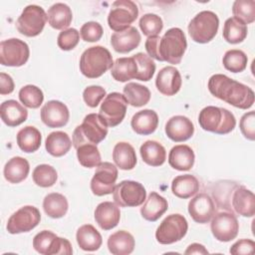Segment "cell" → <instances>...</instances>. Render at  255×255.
<instances>
[{"mask_svg": "<svg viewBox=\"0 0 255 255\" xmlns=\"http://www.w3.org/2000/svg\"><path fill=\"white\" fill-rule=\"evenodd\" d=\"M208 90L215 98L241 110H247L254 104L252 89L226 75L215 74L211 76L208 81Z\"/></svg>", "mask_w": 255, "mask_h": 255, "instance_id": "cell-1", "label": "cell"}, {"mask_svg": "<svg viewBox=\"0 0 255 255\" xmlns=\"http://www.w3.org/2000/svg\"><path fill=\"white\" fill-rule=\"evenodd\" d=\"M114 65L110 51L103 46H94L85 50L80 59V71L89 78L96 79L104 75Z\"/></svg>", "mask_w": 255, "mask_h": 255, "instance_id": "cell-2", "label": "cell"}, {"mask_svg": "<svg viewBox=\"0 0 255 255\" xmlns=\"http://www.w3.org/2000/svg\"><path fill=\"white\" fill-rule=\"evenodd\" d=\"M108 126L98 114H89L84 118L82 125L78 126L73 132V145L78 148L82 144H98L106 138Z\"/></svg>", "mask_w": 255, "mask_h": 255, "instance_id": "cell-3", "label": "cell"}, {"mask_svg": "<svg viewBox=\"0 0 255 255\" xmlns=\"http://www.w3.org/2000/svg\"><path fill=\"white\" fill-rule=\"evenodd\" d=\"M198 123L204 130L217 134L229 133L236 126L235 117L230 111L213 106H208L201 110L198 116Z\"/></svg>", "mask_w": 255, "mask_h": 255, "instance_id": "cell-4", "label": "cell"}, {"mask_svg": "<svg viewBox=\"0 0 255 255\" xmlns=\"http://www.w3.org/2000/svg\"><path fill=\"white\" fill-rule=\"evenodd\" d=\"M186 48L187 42L183 31L179 28H170L159 40V61L173 65L179 64Z\"/></svg>", "mask_w": 255, "mask_h": 255, "instance_id": "cell-5", "label": "cell"}, {"mask_svg": "<svg viewBox=\"0 0 255 255\" xmlns=\"http://www.w3.org/2000/svg\"><path fill=\"white\" fill-rule=\"evenodd\" d=\"M219 19L212 11H201L188 24V33L191 39L199 44L210 42L217 34Z\"/></svg>", "mask_w": 255, "mask_h": 255, "instance_id": "cell-6", "label": "cell"}, {"mask_svg": "<svg viewBox=\"0 0 255 255\" xmlns=\"http://www.w3.org/2000/svg\"><path fill=\"white\" fill-rule=\"evenodd\" d=\"M138 16V9L134 2L130 0H117L112 4L108 15L109 27L121 32L130 27Z\"/></svg>", "mask_w": 255, "mask_h": 255, "instance_id": "cell-7", "label": "cell"}, {"mask_svg": "<svg viewBox=\"0 0 255 255\" xmlns=\"http://www.w3.org/2000/svg\"><path fill=\"white\" fill-rule=\"evenodd\" d=\"M47 22V13L38 5H28L16 21L19 33L27 37L38 36Z\"/></svg>", "mask_w": 255, "mask_h": 255, "instance_id": "cell-8", "label": "cell"}, {"mask_svg": "<svg viewBox=\"0 0 255 255\" xmlns=\"http://www.w3.org/2000/svg\"><path fill=\"white\" fill-rule=\"evenodd\" d=\"M186 218L178 213L166 216L155 231V238L160 244H172L181 240L187 233Z\"/></svg>", "mask_w": 255, "mask_h": 255, "instance_id": "cell-9", "label": "cell"}, {"mask_svg": "<svg viewBox=\"0 0 255 255\" xmlns=\"http://www.w3.org/2000/svg\"><path fill=\"white\" fill-rule=\"evenodd\" d=\"M115 203L121 207L139 206L146 199L143 185L133 180H123L117 184L113 191Z\"/></svg>", "mask_w": 255, "mask_h": 255, "instance_id": "cell-10", "label": "cell"}, {"mask_svg": "<svg viewBox=\"0 0 255 255\" xmlns=\"http://www.w3.org/2000/svg\"><path fill=\"white\" fill-rule=\"evenodd\" d=\"M33 247L43 255H71L73 253L72 245L68 239L59 237L49 230H43L35 235Z\"/></svg>", "mask_w": 255, "mask_h": 255, "instance_id": "cell-11", "label": "cell"}, {"mask_svg": "<svg viewBox=\"0 0 255 255\" xmlns=\"http://www.w3.org/2000/svg\"><path fill=\"white\" fill-rule=\"evenodd\" d=\"M128 101L126 97L118 92L107 95L101 105L99 115L108 127H117L126 117Z\"/></svg>", "mask_w": 255, "mask_h": 255, "instance_id": "cell-12", "label": "cell"}, {"mask_svg": "<svg viewBox=\"0 0 255 255\" xmlns=\"http://www.w3.org/2000/svg\"><path fill=\"white\" fill-rule=\"evenodd\" d=\"M30 50L24 41L11 38L0 43V63L8 67H21L28 61Z\"/></svg>", "mask_w": 255, "mask_h": 255, "instance_id": "cell-13", "label": "cell"}, {"mask_svg": "<svg viewBox=\"0 0 255 255\" xmlns=\"http://www.w3.org/2000/svg\"><path fill=\"white\" fill-rule=\"evenodd\" d=\"M41 220V214L37 207L26 205L14 212L7 222V231L10 234L29 232L34 229Z\"/></svg>", "mask_w": 255, "mask_h": 255, "instance_id": "cell-14", "label": "cell"}, {"mask_svg": "<svg viewBox=\"0 0 255 255\" xmlns=\"http://www.w3.org/2000/svg\"><path fill=\"white\" fill-rule=\"evenodd\" d=\"M118 179V168L111 162H101L91 180V190L97 196L111 194Z\"/></svg>", "mask_w": 255, "mask_h": 255, "instance_id": "cell-15", "label": "cell"}, {"mask_svg": "<svg viewBox=\"0 0 255 255\" xmlns=\"http://www.w3.org/2000/svg\"><path fill=\"white\" fill-rule=\"evenodd\" d=\"M210 229L220 242H228L236 238L239 231V223L232 212L221 211L212 216Z\"/></svg>", "mask_w": 255, "mask_h": 255, "instance_id": "cell-16", "label": "cell"}, {"mask_svg": "<svg viewBox=\"0 0 255 255\" xmlns=\"http://www.w3.org/2000/svg\"><path fill=\"white\" fill-rule=\"evenodd\" d=\"M41 120L49 128H62L69 122L68 107L60 101L47 102L41 109Z\"/></svg>", "mask_w": 255, "mask_h": 255, "instance_id": "cell-17", "label": "cell"}, {"mask_svg": "<svg viewBox=\"0 0 255 255\" xmlns=\"http://www.w3.org/2000/svg\"><path fill=\"white\" fill-rule=\"evenodd\" d=\"M188 212L197 223H207L215 213V205L212 198L205 192L198 193L188 203Z\"/></svg>", "mask_w": 255, "mask_h": 255, "instance_id": "cell-18", "label": "cell"}, {"mask_svg": "<svg viewBox=\"0 0 255 255\" xmlns=\"http://www.w3.org/2000/svg\"><path fill=\"white\" fill-rule=\"evenodd\" d=\"M181 76L179 71L173 66L162 68L155 79V86L159 93L164 96H173L181 88Z\"/></svg>", "mask_w": 255, "mask_h": 255, "instance_id": "cell-19", "label": "cell"}, {"mask_svg": "<svg viewBox=\"0 0 255 255\" xmlns=\"http://www.w3.org/2000/svg\"><path fill=\"white\" fill-rule=\"evenodd\" d=\"M165 133L168 138L175 142L185 141L194 133L192 122L184 116H174L165 125Z\"/></svg>", "mask_w": 255, "mask_h": 255, "instance_id": "cell-20", "label": "cell"}, {"mask_svg": "<svg viewBox=\"0 0 255 255\" xmlns=\"http://www.w3.org/2000/svg\"><path fill=\"white\" fill-rule=\"evenodd\" d=\"M121 219L120 207L117 203L104 201L100 203L95 210V220L104 230L115 228Z\"/></svg>", "mask_w": 255, "mask_h": 255, "instance_id": "cell-21", "label": "cell"}, {"mask_svg": "<svg viewBox=\"0 0 255 255\" xmlns=\"http://www.w3.org/2000/svg\"><path fill=\"white\" fill-rule=\"evenodd\" d=\"M140 34L134 27H129L121 32H115L111 37V44L118 53H128L140 43Z\"/></svg>", "mask_w": 255, "mask_h": 255, "instance_id": "cell-22", "label": "cell"}, {"mask_svg": "<svg viewBox=\"0 0 255 255\" xmlns=\"http://www.w3.org/2000/svg\"><path fill=\"white\" fill-rule=\"evenodd\" d=\"M130 126L133 131L137 134H150L158 126V116L153 110L145 109L139 111L132 116Z\"/></svg>", "mask_w": 255, "mask_h": 255, "instance_id": "cell-23", "label": "cell"}, {"mask_svg": "<svg viewBox=\"0 0 255 255\" xmlns=\"http://www.w3.org/2000/svg\"><path fill=\"white\" fill-rule=\"evenodd\" d=\"M1 120L8 127H17L28 118V111L15 100H8L1 104Z\"/></svg>", "mask_w": 255, "mask_h": 255, "instance_id": "cell-24", "label": "cell"}, {"mask_svg": "<svg viewBox=\"0 0 255 255\" xmlns=\"http://www.w3.org/2000/svg\"><path fill=\"white\" fill-rule=\"evenodd\" d=\"M195 155L192 148L186 144L173 146L168 154L169 165L177 170H189L194 164Z\"/></svg>", "mask_w": 255, "mask_h": 255, "instance_id": "cell-25", "label": "cell"}, {"mask_svg": "<svg viewBox=\"0 0 255 255\" xmlns=\"http://www.w3.org/2000/svg\"><path fill=\"white\" fill-rule=\"evenodd\" d=\"M232 206L241 216L252 217L255 214V196L253 192L244 186L235 189L232 197Z\"/></svg>", "mask_w": 255, "mask_h": 255, "instance_id": "cell-26", "label": "cell"}, {"mask_svg": "<svg viewBox=\"0 0 255 255\" xmlns=\"http://www.w3.org/2000/svg\"><path fill=\"white\" fill-rule=\"evenodd\" d=\"M168 203L164 197L157 192H150L140 208L141 216L147 221H156L167 210Z\"/></svg>", "mask_w": 255, "mask_h": 255, "instance_id": "cell-27", "label": "cell"}, {"mask_svg": "<svg viewBox=\"0 0 255 255\" xmlns=\"http://www.w3.org/2000/svg\"><path fill=\"white\" fill-rule=\"evenodd\" d=\"M134 244L133 236L126 230H119L110 235L108 239L109 251L114 255L130 254L134 249Z\"/></svg>", "mask_w": 255, "mask_h": 255, "instance_id": "cell-28", "label": "cell"}, {"mask_svg": "<svg viewBox=\"0 0 255 255\" xmlns=\"http://www.w3.org/2000/svg\"><path fill=\"white\" fill-rule=\"evenodd\" d=\"M30 165L27 159L21 156H14L4 166V177L10 183H19L27 178Z\"/></svg>", "mask_w": 255, "mask_h": 255, "instance_id": "cell-29", "label": "cell"}, {"mask_svg": "<svg viewBox=\"0 0 255 255\" xmlns=\"http://www.w3.org/2000/svg\"><path fill=\"white\" fill-rule=\"evenodd\" d=\"M113 159L119 168L130 170L136 164L135 150L128 142L120 141L113 149Z\"/></svg>", "mask_w": 255, "mask_h": 255, "instance_id": "cell-30", "label": "cell"}, {"mask_svg": "<svg viewBox=\"0 0 255 255\" xmlns=\"http://www.w3.org/2000/svg\"><path fill=\"white\" fill-rule=\"evenodd\" d=\"M76 239L79 247L85 251H96L103 243L102 235L91 224L82 225L77 231Z\"/></svg>", "mask_w": 255, "mask_h": 255, "instance_id": "cell-31", "label": "cell"}, {"mask_svg": "<svg viewBox=\"0 0 255 255\" xmlns=\"http://www.w3.org/2000/svg\"><path fill=\"white\" fill-rule=\"evenodd\" d=\"M73 14L71 8L65 3L52 5L47 12V20L50 26L57 30L68 28L72 22Z\"/></svg>", "mask_w": 255, "mask_h": 255, "instance_id": "cell-32", "label": "cell"}, {"mask_svg": "<svg viewBox=\"0 0 255 255\" xmlns=\"http://www.w3.org/2000/svg\"><path fill=\"white\" fill-rule=\"evenodd\" d=\"M172 193L179 198H189L199 190L198 179L191 174L178 175L171 182Z\"/></svg>", "mask_w": 255, "mask_h": 255, "instance_id": "cell-33", "label": "cell"}, {"mask_svg": "<svg viewBox=\"0 0 255 255\" xmlns=\"http://www.w3.org/2000/svg\"><path fill=\"white\" fill-rule=\"evenodd\" d=\"M72 140L67 132L57 130L51 132L45 141L46 150L53 156L60 157L65 155L72 146Z\"/></svg>", "mask_w": 255, "mask_h": 255, "instance_id": "cell-34", "label": "cell"}, {"mask_svg": "<svg viewBox=\"0 0 255 255\" xmlns=\"http://www.w3.org/2000/svg\"><path fill=\"white\" fill-rule=\"evenodd\" d=\"M142 160L150 166H159L164 163L166 151L163 145L155 140H146L139 148Z\"/></svg>", "mask_w": 255, "mask_h": 255, "instance_id": "cell-35", "label": "cell"}, {"mask_svg": "<svg viewBox=\"0 0 255 255\" xmlns=\"http://www.w3.org/2000/svg\"><path fill=\"white\" fill-rule=\"evenodd\" d=\"M112 77L118 82H128L135 79L137 74V65L132 57L119 58L115 61L111 69Z\"/></svg>", "mask_w": 255, "mask_h": 255, "instance_id": "cell-36", "label": "cell"}, {"mask_svg": "<svg viewBox=\"0 0 255 255\" xmlns=\"http://www.w3.org/2000/svg\"><path fill=\"white\" fill-rule=\"evenodd\" d=\"M16 138L20 149L30 153L36 151L40 147L42 135L38 128L32 126H27L18 131Z\"/></svg>", "mask_w": 255, "mask_h": 255, "instance_id": "cell-37", "label": "cell"}, {"mask_svg": "<svg viewBox=\"0 0 255 255\" xmlns=\"http://www.w3.org/2000/svg\"><path fill=\"white\" fill-rule=\"evenodd\" d=\"M43 208L48 216L52 218H61L66 215L69 203L63 194L52 192L45 196L43 200Z\"/></svg>", "mask_w": 255, "mask_h": 255, "instance_id": "cell-38", "label": "cell"}, {"mask_svg": "<svg viewBox=\"0 0 255 255\" xmlns=\"http://www.w3.org/2000/svg\"><path fill=\"white\" fill-rule=\"evenodd\" d=\"M247 32L246 24L235 17H230L224 23L222 35L226 42L230 44H238L245 40Z\"/></svg>", "mask_w": 255, "mask_h": 255, "instance_id": "cell-39", "label": "cell"}, {"mask_svg": "<svg viewBox=\"0 0 255 255\" xmlns=\"http://www.w3.org/2000/svg\"><path fill=\"white\" fill-rule=\"evenodd\" d=\"M124 96L130 106L139 108L149 102L150 91L143 85L137 83H128L124 87Z\"/></svg>", "mask_w": 255, "mask_h": 255, "instance_id": "cell-40", "label": "cell"}, {"mask_svg": "<svg viewBox=\"0 0 255 255\" xmlns=\"http://www.w3.org/2000/svg\"><path fill=\"white\" fill-rule=\"evenodd\" d=\"M77 150V157L81 165L84 167L92 168L97 167L101 161V153L97 144L86 143L80 145Z\"/></svg>", "mask_w": 255, "mask_h": 255, "instance_id": "cell-41", "label": "cell"}, {"mask_svg": "<svg viewBox=\"0 0 255 255\" xmlns=\"http://www.w3.org/2000/svg\"><path fill=\"white\" fill-rule=\"evenodd\" d=\"M248 58L246 54L237 49L228 50L222 59V64L224 68L232 73L243 72L247 67Z\"/></svg>", "mask_w": 255, "mask_h": 255, "instance_id": "cell-42", "label": "cell"}, {"mask_svg": "<svg viewBox=\"0 0 255 255\" xmlns=\"http://www.w3.org/2000/svg\"><path fill=\"white\" fill-rule=\"evenodd\" d=\"M34 182L40 187H50L53 186L58 178L56 169L49 164H39L37 165L32 173Z\"/></svg>", "mask_w": 255, "mask_h": 255, "instance_id": "cell-43", "label": "cell"}, {"mask_svg": "<svg viewBox=\"0 0 255 255\" xmlns=\"http://www.w3.org/2000/svg\"><path fill=\"white\" fill-rule=\"evenodd\" d=\"M19 100L25 107L30 109H37L42 105L44 101V95L42 90L37 86L26 85L19 91Z\"/></svg>", "mask_w": 255, "mask_h": 255, "instance_id": "cell-44", "label": "cell"}, {"mask_svg": "<svg viewBox=\"0 0 255 255\" xmlns=\"http://www.w3.org/2000/svg\"><path fill=\"white\" fill-rule=\"evenodd\" d=\"M232 13L235 18L244 24H251L255 21V1L236 0L232 6Z\"/></svg>", "mask_w": 255, "mask_h": 255, "instance_id": "cell-45", "label": "cell"}, {"mask_svg": "<svg viewBox=\"0 0 255 255\" xmlns=\"http://www.w3.org/2000/svg\"><path fill=\"white\" fill-rule=\"evenodd\" d=\"M132 58L137 65V74L135 79L143 82L149 81L155 72V64L152 59L143 53H136Z\"/></svg>", "mask_w": 255, "mask_h": 255, "instance_id": "cell-46", "label": "cell"}, {"mask_svg": "<svg viewBox=\"0 0 255 255\" xmlns=\"http://www.w3.org/2000/svg\"><path fill=\"white\" fill-rule=\"evenodd\" d=\"M139 28L143 35L147 37L157 36L163 28V22L159 16L152 13L144 14L139 19Z\"/></svg>", "mask_w": 255, "mask_h": 255, "instance_id": "cell-47", "label": "cell"}, {"mask_svg": "<svg viewBox=\"0 0 255 255\" xmlns=\"http://www.w3.org/2000/svg\"><path fill=\"white\" fill-rule=\"evenodd\" d=\"M80 41V33L75 28H68L60 32L57 44L61 50L70 51L73 50Z\"/></svg>", "mask_w": 255, "mask_h": 255, "instance_id": "cell-48", "label": "cell"}, {"mask_svg": "<svg viewBox=\"0 0 255 255\" xmlns=\"http://www.w3.org/2000/svg\"><path fill=\"white\" fill-rule=\"evenodd\" d=\"M103 32V27L100 23L90 21L81 27L80 35L86 42H97L102 38Z\"/></svg>", "mask_w": 255, "mask_h": 255, "instance_id": "cell-49", "label": "cell"}, {"mask_svg": "<svg viewBox=\"0 0 255 255\" xmlns=\"http://www.w3.org/2000/svg\"><path fill=\"white\" fill-rule=\"evenodd\" d=\"M105 97L106 90L101 86H89L83 92V99L85 103L91 108L98 107V105Z\"/></svg>", "mask_w": 255, "mask_h": 255, "instance_id": "cell-50", "label": "cell"}, {"mask_svg": "<svg viewBox=\"0 0 255 255\" xmlns=\"http://www.w3.org/2000/svg\"><path fill=\"white\" fill-rule=\"evenodd\" d=\"M239 128L245 138L249 140L255 139V112L254 111L248 112L241 117Z\"/></svg>", "mask_w": 255, "mask_h": 255, "instance_id": "cell-51", "label": "cell"}, {"mask_svg": "<svg viewBox=\"0 0 255 255\" xmlns=\"http://www.w3.org/2000/svg\"><path fill=\"white\" fill-rule=\"evenodd\" d=\"M255 251V242L251 239H240L236 241L229 249L233 255L240 254H253Z\"/></svg>", "mask_w": 255, "mask_h": 255, "instance_id": "cell-52", "label": "cell"}, {"mask_svg": "<svg viewBox=\"0 0 255 255\" xmlns=\"http://www.w3.org/2000/svg\"><path fill=\"white\" fill-rule=\"evenodd\" d=\"M160 37L159 36H151L148 37L145 41V50L150 58H153L157 61H159L158 57V43H159Z\"/></svg>", "mask_w": 255, "mask_h": 255, "instance_id": "cell-53", "label": "cell"}, {"mask_svg": "<svg viewBox=\"0 0 255 255\" xmlns=\"http://www.w3.org/2000/svg\"><path fill=\"white\" fill-rule=\"evenodd\" d=\"M14 91V82L11 76L5 73L0 74V94L8 95Z\"/></svg>", "mask_w": 255, "mask_h": 255, "instance_id": "cell-54", "label": "cell"}, {"mask_svg": "<svg viewBox=\"0 0 255 255\" xmlns=\"http://www.w3.org/2000/svg\"><path fill=\"white\" fill-rule=\"evenodd\" d=\"M208 250L199 243H192L190 244L186 250L184 251V254L188 255V254H208Z\"/></svg>", "mask_w": 255, "mask_h": 255, "instance_id": "cell-55", "label": "cell"}]
</instances>
